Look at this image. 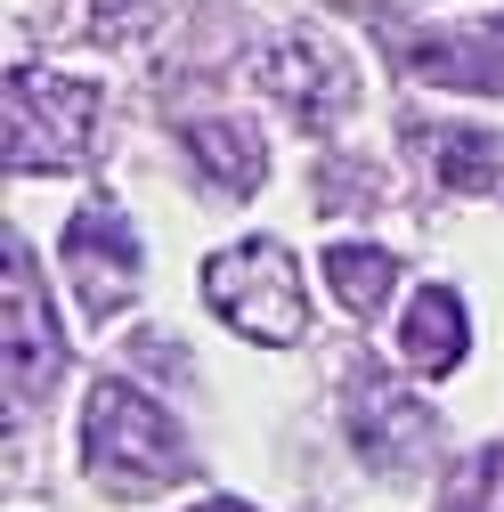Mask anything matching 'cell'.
Returning <instances> with one entry per match:
<instances>
[{"label":"cell","mask_w":504,"mask_h":512,"mask_svg":"<svg viewBox=\"0 0 504 512\" xmlns=\"http://www.w3.org/2000/svg\"><path fill=\"white\" fill-rule=\"evenodd\" d=\"M439 512H504V447H480V456L448 480Z\"/></svg>","instance_id":"4fadbf2b"},{"label":"cell","mask_w":504,"mask_h":512,"mask_svg":"<svg viewBox=\"0 0 504 512\" xmlns=\"http://www.w3.org/2000/svg\"><path fill=\"white\" fill-rule=\"evenodd\" d=\"M464 350H472L464 301H456L448 285H423V293L407 301V317H399V358H407L415 374H448V366H464Z\"/></svg>","instance_id":"9c48e42d"},{"label":"cell","mask_w":504,"mask_h":512,"mask_svg":"<svg viewBox=\"0 0 504 512\" xmlns=\"http://www.w3.org/2000/svg\"><path fill=\"white\" fill-rule=\"evenodd\" d=\"M326 285H334V301L350 309V317H374L391 301V285H399V261L383 244H334L326 252Z\"/></svg>","instance_id":"8fae6325"},{"label":"cell","mask_w":504,"mask_h":512,"mask_svg":"<svg viewBox=\"0 0 504 512\" xmlns=\"http://www.w3.org/2000/svg\"><path fill=\"white\" fill-rule=\"evenodd\" d=\"M98 122V90L17 66L9 74V171H74Z\"/></svg>","instance_id":"3957f363"},{"label":"cell","mask_w":504,"mask_h":512,"mask_svg":"<svg viewBox=\"0 0 504 512\" xmlns=\"http://www.w3.org/2000/svg\"><path fill=\"white\" fill-rule=\"evenodd\" d=\"M415 155L431 163L439 187H456V196H480V187L504 179V139L496 131H464V122H423Z\"/></svg>","instance_id":"30bf717a"},{"label":"cell","mask_w":504,"mask_h":512,"mask_svg":"<svg viewBox=\"0 0 504 512\" xmlns=\"http://www.w3.org/2000/svg\"><path fill=\"white\" fill-rule=\"evenodd\" d=\"M252 82H261L269 98H285L301 122H342L350 98H358L342 49L318 41V33H285L277 49H261V57H252Z\"/></svg>","instance_id":"5b68a950"},{"label":"cell","mask_w":504,"mask_h":512,"mask_svg":"<svg viewBox=\"0 0 504 512\" xmlns=\"http://www.w3.org/2000/svg\"><path fill=\"white\" fill-rule=\"evenodd\" d=\"M407 66L423 82H448V90H496L504 98V17L496 25H464L448 41H415Z\"/></svg>","instance_id":"ba28073f"},{"label":"cell","mask_w":504,"mask_h":512,"mask_svg":"<svg viewBox=\"0 0 504 512\" xmlns=\"http://www.w3.org/2000/svg\"><path fill=\"white\" fill-rule=\"evenodd\" d=\"M9 391L17 399H41L49 382H57V366H66V342H57V317H49V301H41V285H33V252H25V236H9Z\"/></svg>","instance_id":"8992f818"},{"label":"cell","mask_w":504,"mask_h":512,"mask_svg":"<svg viewBox=\"0 0 504 512\" xmlns=\"http://www.w3.org/2000/svg\"><path fill=\"white\" fill-rule=\"evenodd\" d=\"M82 456H90V480H106L114 496H163L171 480H187V439L139 382H98L90 391Z\"/></svg>","instance_id":"6da1fadb"},{"label":"cell","mask_w":504,"mask_h":512,"mask_svg":"<svg viewBox=\"0 0 504 512\" xmlns=\"http://www.w3.org/2000/svg\"><path fill=\"white\" fill-rule=\"evenodd\" d=\"M187 512H252V504H236V496H212V504H187Z\"/></svg>","instance_id":"5bb4252c"},{"label":"cell","mask_w":504,"mask_h":512,"mask_svg":"<svg viewBox=\"0 0 504 512\" xmlns=\"http://www.w3.org/2000/svg\"><path fill=\"white\" fill-rule=\"evenodd\" d=\"M187 155H204L212 187H228V196L261 187V139L244 122H187Z\"/></svg>","instance_id":"7c38bea8"},{"label":"cell","mask_w":504,"mask_h":512,"mask_svg":"<svg viewBox=\"0 0 504 512\" xmlns=\"http://www.w3.org/2000/svg\"><path fill=\"white\" fill-rule=\"evenodd\" d=\"M204 301L228 317L244 342H269V350H293L309 334V301H301V269L277 236H252V244H228L204 261Z\"/></svg>","instance_id":"7a4b0ae2"},{"label":"cell","mask_w":504,"mask_h":512,"mask_svg":"<svg viewBox=\"0 0 504 512\" xmlns=\"http://www.w3.org/2000/svg\"><path fill=\"white\" fill-rule=\"evenodd\" d=\"M350 439H358L366 472L407 480V472H423V464L439 456V415H431L415 391H399L374 358H358V366H350Z\"/></svg>","instance_id":"277c9868"},{"label":"cell","mask_w":504,"mask_h":512,"mask_svg":"<svg viewBox=\"0 0 504 512\" xmlns=\"http://www.w3.org/2000/svg\"><path fill=\"white\" fill-rule=\"evenodd\" d=\"M57 261H66V277H74L90 317H114V301H131V285H139V236L114 212H82L66 228V252H57Z\"/></svg>","instance_id":"52a82bcc"}]
</instances>
